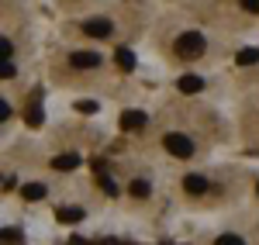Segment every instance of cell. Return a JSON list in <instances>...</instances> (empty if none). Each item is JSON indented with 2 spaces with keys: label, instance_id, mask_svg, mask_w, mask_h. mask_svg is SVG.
Wrapping results in <instances>:
<instances>
[{
  "label": "cell",
  "instance_id": "1",
  "mask_svg": "<svg viewBox=\"0 0 259 245\" xmlns=\"http://www.w3.org/2000/svg\"><path fill=\"white\" fill-rule=\"evenodd\" d=\"M204 35L200 31H187V35H180L177 38V56L180 59H200L204 56Z\"/></svg>",
  "mask_w": 259,
  "mask_h": 245
},
{
  "label": "cell",
  "instance_id": "2",
  "mask_svg": "<svg viewBox=\"0 0 259 245\" xmlns=\"http://www.w3.org/2000/svg\"><path fill=\"white\" fill-rule=\"evenodd\" d=\"M162 145H166V152L177 156V159H190V156H194V142H190L187 135H180V131H169Z\"/></svg>",
  "mask_w": 259,
  "mask_h": 245
},
{
  "label": "cell",
  "instance_id": "3",
  "mask_svg": "<svg viewBox=\"0 0 259 245\" xmlns=\"http://www.w3.org/2000/svg\"><path fill=\"white\" fill-rule=\"evenodd\" d=\"M83 35H90V38H111V18L83 21Z\"/></svg>",
  "mask_w": 259,
  "mask_h": 245
},
{
  "label": "cell",
  "instance_id": "4",
  "mask_svg": "<svg viewBox=\"0 0 259 245\" xmlns=\"http://www.w3.org/2000/svg\"><path fill=\"white\" fill-rule=\"evenodd\" d=\"M69 66L73 69H94V66H100V56L97 52H73L69 56Z\"/></svg>",
  "mask_w": 259,
  "mask_h": 245
},
{
  "label": "cell",
  "instance_id": "5",
  "mask_svg": "<svg viewBox=\"0 0 259 245\" xmlns=\"http://www.w3.org/2000/svg\"><path fill=\"white\" fill-rule=\"evenodd\" d=\"M145 121H149V118H145L142 111H124V114H121V128H124V131H142Z\"/></svg>",
  "mask_w": 259,
  "mask_h": 245
},
{
  "label": "cell",
  "instance_id": "6",
  "mask_svg": "<svg viewBox=\"0 0 259 245\" xmlns=\"http://www.w3.org/2000/svg\"><path fill=\"white\" fill-rule=\"evenodd\" d=\"M83 159L76 156V152H62V156H56L52 159V169H59V173H69V169H76Z\"/></svg>",
  "mask_w": 259,
  "mask_h": 245
},
{
  "label": "cell",
  "instance_id": "7",
  "mask_svg": "<svg viewBox=\"0 0 259 245\" xmlns=\"http://www.w3.org/2000/svg\"><path fill=\"white\" fill-rule=\"evenodd\" d=\"M24 118H28V124H31V128H38V124H41V101H38V93L31 97L28 111H24Z\"/></svg>",
  "mask_w": 259,
  "mask_h": 245
},
{
  "label": "cell",
  "instance_id": "8",
  "mask_svg": "<svg viewBox=\"0 0 259 245\" xmlns=\"http://www.w3.org/2000/svg\"><path fill=\"white\" fill-rule=\"evenodd\" d=\"M56 218L62 225H76V221H83V207H62V211H56Z\"/></svg>",
  "mask_w": 259,
  "mask_h": 245
},
{
  "label": "cell",
  "instance_id": "9",
  "mask_svg": "<svg viewBox=\"0 0 259 245\" xmlns=\"http://www.w3.org/2000/svg\"><path fill=\"white\" fill-rule=\"evenodd\" d=\"M114 59H118V66L124 69V73H132V69H135V52H132V48H124V45L114 52Z\"/></svg>",
  "mask_w": 259,
  "mask_h": 245
},
{
  "label": "cell",
  "instance_id": "10",
  "mask_svg": "<svg viewBox=\"0 0 259 245\" xmlns=\"http://www.w3.org/2000/svg\"><path fill=\"white\" fill-rule=\"evenodd\" d=\"M197 90H204L200 76H180V93H197Z\"/></svg>",
  "mask_w": 259,
  "mask_h": 245
},
{
  "label": "cell",
  "instance_id": "11",
  "mask_svg": "<svg viewBox=\"0 0 259 245\" xmlns=\"http://www.w3.org/2000/svg\"><path fill=\"white\" fill-rule=\"evenodd\" d=\"M183 190H187V193H204V190H207V180H204V176H194V173H190V176L183 180Z\"/></svg>",
  "mask_w": 259,
  "mask_h": 245
},
{
  "label": "cell",
  "instance_id": "12",
  "mask_svg": "<svg viewBox=\"0 0 259 245\" xmlns=\"http://www.w3.org/2000/svg\"><path fill=\"white\" fill-rule=\"evenodd\" d=\"M97 183H100V190H104V193H111V197L118 193V186H114V180H111V176L104 173V166H100V163H97Z\"/></svg>",
  "mask_w": 259,
  "mask_h": 245
},
{
  "label": "cell",
  "instance_id": "13",
  "mask_svg": "<svg viewBox=\"0 0 259 245\" xmlns=\"http://www.w3.org/2000/svg\"><path fill=\"white\" fill-rule=\"evenodd\" d=\"M235 62H239V66H252V62H259V48H242L239 56H235Z\"/></svg>",
  "mask_w": 259,
  "mask_h": 245
},
{
  "label": "cell",
  "instance_id": "14",
  "mask_svg": "<svg viewBox=\"0 0 259 245\" xmlns=\"http://www.w3.org/2000/svg\"><path fill=\"white\" fill-rule=\"evenodd\" d=\"M21 193H24V201H41V197H45V186L41 183H28Z\"/></svg>",
  "mask_w": 259,
  "mask_h": 245
},
{
  "label": "cell",
  "instance_id": "15",
  "mask_svg": "<svg viewBox=\"0 0 259 245\" xmlns=\"http://www.w3.org/2000/svg\"><path fill=\"white\" fill-rule=\"evenodd\" d=\"M128 190H132V197H149V183H145V180H135Z\"/></svg>",
  "mask_w": 259,
  "mask_h": 245
},
{
  "label": "cell",
  "instance_id": "16",
  "mask_svg": "<svg viewBox=\"0 0 259 245\" xmlns=\"http://www.w3.org/2000/svg\"><path fill=\"white\" fill-rule=\"evenodd\" d=\"M14 73H18V69L11 66V59H0V80H11Z\"/></svg>",
  "mask_w": 259,
  "mask_h": 245
},
{
  "label": "cell",
  "instance_id": "17",
  "mask_svg": "<svg viewBox=\"0 0 259 245\" xmlns=\"http://www.w3.org/2000/svg\"><path fill=\"white\" fill-rule=\"evenodd\" d=\"M18 238H21L18 228H4V231H0V242H18Z\"/></svg>",
  "mask_w": 259,
  "mask_h": 245
},
{
  "label": "cell",
  "instance_id": "18",
  "mask_svg": "<svg viewBox=\"0 0 259 245\" xmlns=\"http://www.w3.org/2000/svg\"><path fill=\"white\" fill-rule=\"evenodd\" d=\"M214 245H245V242H242L239 235H221V238H218Z\"/></svg>",
  "mask_w": 259,
  "mask_h": 245
},
{
  "label": "cell",
  "instance_id": "19",
  "mask_svg": "<svg viewBox=\"0 0 259 245\" xmlns=\"http://www.w3.org/2000/svg\"><path fill=\"white\" fill-rule=\"evenodd\" d=\"M11 52H14V45L7 38H0V59H11Z\"/></svg>",
  "mask_w": 259,
  "mask_h": 245
},
{
  "label": "cell",
  "instance_id": "20",
  "mask_svg": "<svg viewBox=\"0 0 259 245\" xmlns=\"http://www.w3.org/2000/svg\"><path fill=\"white\" fill-rule=\"evenodd\" d=\"M76 111H87V114H94V111H97V104H94V101H80V104H76Z\"/></svg>",
  "mask_w": 259,
  "mask_h": 245
},
{
  "label": "cell",
  "instance_id": "21",
  "mask_svg": "<svg viewBox=\"0 0 259 245\" xmlns=\"http://www.w3.org/2000/svg\"><path fill=\"white\" fill-rule=\"evenodd\" d=\"M7 118H11V104H7V101H0V124L7 121Z\"/></svg>",
  "mask_w": 259,
  "mask_h": 245
},
{
  "label": "cell",
  "instance_id": "22",
  "mask_svg": "<svg viewBox=\"0 0 259 245\" xmlns=\"http://www.w3.org/2000/svg\"><path fill=\"white\" fill-rule=\"evenodd\" d=\"M242 7H245V11H252V14H259V0H245Z\"/></svg>",
  "mask_w": 259,
  "mask_h": 245
},
{
  "label": "cell",
  "instance_id": "23",
  "mask_svg": "<svg viewBox=\"0 0 259 245\" xmlns=\"http://www.w3.org/2000/svg\"><path fill=\"white\" fill-rule=\"evenodd\" d=\"M69 245H90V242H80V238H73V242H69Z\"/></svg>",
  "mask_w": 259,
  "mask_h": 245
},
{
  "label": "cell",
  "instance_id": "24",
  "mask_svg": "<svg viewBox=\"0 0 259 245\" xmlns=\"http://www.w3.org/2000/svg\"><path fill=\"white\" fill-rule=\"evenodd\" d=\"M256 193H259V186H256Z\"/></svg>",
  "mask_w": 259,
  "mask_h": 245
}]
</instances>
